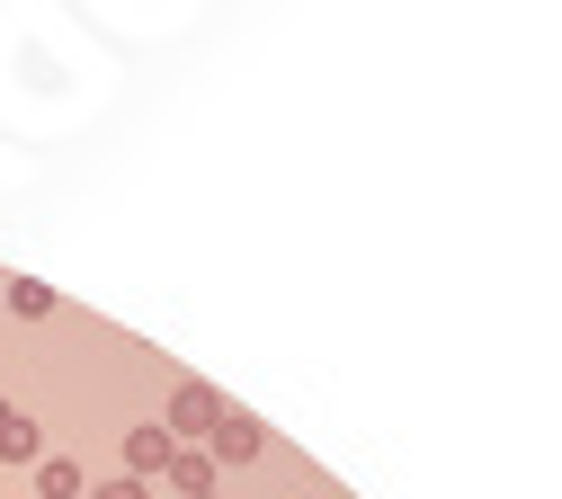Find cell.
<instances>
[{
  "label": "cell",
  "instance_id": "7a4b0ae2",
  "mask_svg": "<svg viewBox=\"0 0 562 499\" xmlns=\"http://www.w3.org/2000/svg\"><path fill=\"white\" fill-rule=\"evenodd\" d=\"M45 499H81V473L72 464H45Z\"/></svg>",
  "mask_w": 562,
  "mask_h": 499
},
{
  "label": "cell",
  "instance_id": "6da1fadb",
  "mask_svg": "<svg viewBox=\"0 0 562 499\" xmlns=\"http://www.w3.org/2000/svg\"><path fill=\"white\" fill-rule=\"evenodd\" d=\"M27 446H36V428H27L10 401H0V455H27Z\"/></svg>",
  "mask_w": 562,
  "mask_h": 499
}]
</instances>
